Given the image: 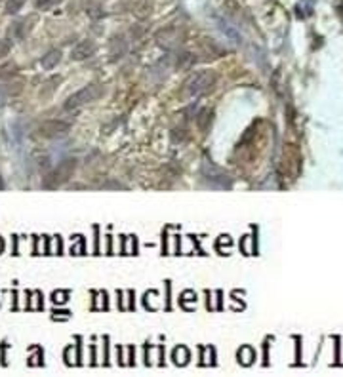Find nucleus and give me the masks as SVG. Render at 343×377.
Wrapping results in <instances>:
<instances>
[{
  "label": "nucleus",
  "instance_id": "11",
  "mask_svg": "<svg viewBox=\"0 0 343 377\" xmlns=\"http://www.w3.org/2000/svg\"><path fill=\"white\" fill-rule=\"evenodd\" d=\"M53 2H55V0H36V6H38V8H48Z\"/></svg>",
  "mask_w": 343,
  "mask_h": 377
},
{
  "label": "nucleus",
  "instance_id": "10",
  "mask_svg": "<svg viewBox=\"0 0 343 377\" xmlns=\"http://www.w3.org/2000/svg\"><path fill=\"white\" fill-rule=\"evenodd\" d=\"M16 72V67L14 65H6V67L0 69V76H10V74H14Z\"/></svg>",
  "mask_w": 343,
  "mask_h": 377
},
{
  "label": "nucleus",
  "instance_id": "8",
  "mask_svg": "<svg viewBox=\"0 0 343 377\" xmlns=\"http://www.w3.org/2000/svg\"><path fill=\"white\" fill-rule=\"evenodd\" d=\"M25 4V0H8V4H6V12L8 14H16L21 10V6Z\"/></svg>",
  "mask_w": 343,
  "mask_h": 377
},
{
  "label": "nucleus",
  "instance_id": "9",
  "mask_svg": "<svg viewBox=\"0 0 343 377\" xmlns=\"http://www.w3.org/2000/svg\"><path fill=\"white\" fill-rule=\"evenodd\" d=\"M12 48V44H10V40H0V57H4V55H8V51Z\"/></svg>",
  "mask_w": 343,
  "mask_h": 377
},
{
  "label": "nucleus",
  "instance_id": "5",
  "mask_svg": "<svg viewBox=\"0 0 343 377\" xmlns=\"http://www.w3.org/2000/svg\"><path fill=\"white\" fill-rule=\"evenodd\" d=\"M94 51H96V44H94L92 40H82L80 44H76V46L73 48L71 57L76 59V61H82V59H86V57H90Z\"/></svg>",
  "mask_w": 343,
  "mask_h": 377
},
{
  "label": "nucleus",
  "instance_id": "2",
  "mask_svg": "<svg viewBox=\"0 0 343 377\" xmlns=\"http://www.w3.org/2000/svg\"><path fill=\"white\" fill-rule=\"evenodd\" d=\"M99 95H101V86L99 84L86 86V88L78 90L76 94H73V95L69 97L67 103H65V109L71 111V109H76V107H80V105H84V103L96 101Z\"/></svg>",
  "mask_w": 343,
  "mask_h": 377
},
{
  "label": "nucleus",
  "instance_id": "4",
  "mask_svg": "<svg viewBox=\"0 0 343 377\" xmlns=\"http://www.w3.org/2000/svg\"><path fill=\"white\" fill-rule=\"evenodd\" d=\"M69 132V124L67 122H61V120H46L38 126V134L42 137H57V136H65Z\"/></svg>",
  "mask_w": 343,
  "mask_h": 377
},
{
  "label": "nucleus",
  "instance_id": "3",
  "mask_svg": "<svg viewBox=\"0 0 343 377\" xmlns=\"http://www.w3.org/2000/svg\"><path fill=\"white\" fill-rule=\"evenodd\" d=\"M73 171H74V160H63L55 170L51 171L50 175H48V179H46V185L48 187H55V185H61V183H65L69 177L73 175Z\"/></svg>",
  "mask_w": 343,
  "mask_h": 377
},
{
  "label": "nucleus",
  "instance_id": "7",
  "mask_svg": "<svg viewBox=\"0 0 343 377\" xmlns=\"http://www.w3.org/2000/svg\"><path fill=\"white\" fill-rule=\"evenodd\" d=\"M173 360H175V364H187L189 360V353L185 347H179V349H175V353H173Z\"/></svg>",
  "mask_w": 343,
  "mask_h": 377
},
{
  "label": "nucleus",
  "instance_id": "6",
  "mask_svg": "<svg viewBox=\"0 0 343 377\" xmlns=\"http://www.w3.org/2000/svg\"><path fill=\"white\" fill-rule=\"evenodd\" d=\"M59 59H61V51L59 50H51L50 53H46L44 57H42V61H40V65H42V69H53L57 63H59Z\"/></svg>",
  "mask_w": 343,
  "mask_h": 377
},
{
  "label": "nucleus",
  "instance_id": "1",
  "mask_svg": "<svg viewBox=\"0 0 343 377\" xmlns=\"http://www.w3.org/2000/svg\"><path fill=\"white\" fill-rule=\"evenodd\" d=\"M214 80H216V76H214V72H210V71H202V72H196L195 76H191L187 82H185V95L189 97H196V95H200V94H204L206 90H210V86L214 84Z\"/></svg>",
  "mask_w": 343,
  "mask_h": 377
}]
</instances>
